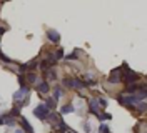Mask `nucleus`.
I'll use <instances>...</instances> for the list:
<instances>
[{
	"instance_id": "1",
	"label": "nucleus",
	"mask_w": 147,
	"mask_h": 133,
	"mask_svg": "<svg viewBox=\"0 0 147 133\" xmlns=\"http://www.w3.org/2000/svg\"><path fill=\"white\" fill-rule=\"evenodd\" d=\"M146 95H147L146 90H140V92L136 93V95H124V93H119V95H117V100H119V103H122L124 106L132 108L134 105L144 102V100H146Z\"/></svg>"
},
{
	"instance_id": "2",
	"label": "nucleus",
	"mask_w": 147,
	"mask_h": 133,
	"mask_svg": "<svg viewBox=\"0 0 147 133\" xmlns=\"http://www.w3.org/2000/svg\"><path fill=\"white\" fill-rule=\"evenodd\" d=\"M28 95H30V88L28 87H20V90H17L13 93V102H18L20 103L18 106L22 108L24 105H27L28 102H30V97Z\"/></svg>"
},
{
	"instance_id": "3",
	"label": "nucleus",
	"mask_w": 147,
	"mask_h": 133,
	"mask_svg": "<svg viewBox=\"0 0 147 133\" xmlns=\"http://www.w3.org/2000/svg\"><path fill=\"white\" fill-rule=\"evenodd\" d=\"M34 115L38 118V120H49V115H50V110L45 106V103H40V105L37 106V108H34Z\"/></svg>"
},
{
	"instance_id": "4",
	"label": "nucleus",
	"mask_w": 147,
	"mask_h": 133,
	"mask_svg": "<svg viewBox=\"0 0 147 133\" xmlns=\"http://www.w3.org/2000/svg\"><path fill=\"white\" fill-rule=\"evenodd\" d=\"M62 82H64V87H67V88H74V90L84 88L82 80H79V78H70V77H65Z\"/></svg>"
},
{
	"instance_id": "5",
	"label": "nucleus",
	"mask_w": 147,
	"mask_h": 133,
	"mask_svg": "<svg viewBox=\"0 0 147 133\" xmlns=\"http://www.w3.org/2000/svg\"><path fill=\"white\" fill-rule=\"evenodd\" d=\"M137 80H139L137 72L129 70V72H125V73H122V83H125V85H132V83H136Z\"/></svg>"
},
{
	"instance_id": "6",
	"label": "nucleus",
	"mask_w": 147,
	"mask_h": 133,
	"mask_svg": "<svg viewBox=\"0 0 147 133\" xmlns=\"http://www.w3.org/2000/svg\"><path fill=\"white\" fill-rule=\"evenodd\" d=\"M100 105H99V102H97V98H92L90 102H89V112H90L92 115H99L100 113Z\"/></svg>"
},
{
	"instance_id": "7",
	"label": "nucleus",
	"mask_w": 147,
	"mask_h": 133,
	"mask_svg": "<svg viewBox=\"0 0 147 133\" xmlns=\"http://www.w3.org/2000/svg\"><path fill=\"white\" fill-rule=\"evenodd\" d=\"M140 90H146V83H132L125 88V93H137Z\"/></svg>"
},
{
	"instance_id": "8",
	"label": "nucleus",
	"mask_w": 147,
	"mask_h": 133,
	"mask_svg": "<svg viewBox=\"0 0 147 133\" xmlns=\"http://www.w3.org/2000/svg\"><path fill=\"white\" fill-rule=\"evenodd\" d=\"M18 123L22 125V132H24V133H35V132H34V128H32V125L28 123L25 118H20V122H18Z\"/></svg>"
},
{
	"instance_id": "9",
	"label": "nucleus",
	"mask_w": 147,
	"mask_h": 133,
	"mask_svg": "<svg viewBox=\"0 0 147 133\" xmlns=\"http://www.w3.org/2000/svg\"><path fill=\"white\" fill-rule=\"evenodd\" d=\"M47 37H49V40L54 42V43H59V42H60V33L55 32V30H47Z\"/></svg>"
},
{
	"instance_id": "10",
	"label": "nucleus",
	"mask_w": 147,
	"mask_h": 133,
	"mask_svg": "<svg viewBox=\"0 0 147 133\" xmlns=\"http://www.w3.org/2000/svg\"><path fill=\"white\" fill-rule=\"evenodd\" d=\"M35 88H37L38 93H44V95H45V93H49V88H50V87H49V83H47V82H42V83H38V85H37Z\"/></svg>"
},
{
	"instance_id": "11",
	"label": "nucleus",
	"mask_w": 147,
	"mask_h": 133,
	"mask_svg": "<svg viewBox=\"0 0 147 133\" xmlns=\"http://www.w3.org/2000/svg\"><path fill=\"white\" fill-rule=\"evenodd\" d=\"M74 112H75V108H74L72 103H67V105H64L60 108V113L62 115H65V113H74Z\"/></svg>"
},
{
	"instance_id": "12",
	"label": "nucleus",
	"mask_w": 147,
	"mask_h": 133,
	"mask_svg": "<svg viewBox=\"0 0 147 133\" xmlns=\"http://www.w3.org/2000/svg\"><path fill=\"white\" fill-rule=\"evenodd\" d=\"M44 103H45V106L49 108V110H50V112H52V110H54L55 106H57V100H55V98L52 97V98H47V100L44 102Z\"/></svg>"
},
{
	"instance_id": "13",
	"label": "nucleus",
	"mask_w": 147,
	"mask_h": 133,
	"mask_svg": "<svg viewBox=\"0 0 147 133\" xmlns=\"http://www.w3.org/2000/svg\"><path fill=\"white\" fill-rule=\"evenodd\" d=\"M7 115H9L10 118H17V116H20V106H13Z\"/></svg>"
},
{
	"instance_id": "14",
	"label": "nucleus",
	"mask_w": 147,
	"mask_h": 133,
	"mask_svg": "<svg viewBox=\"0 0 147 133\" xmlns=\"http://www.w3.org/2000/svg\"><path fill=\"white\" fill-rule=\"evenodd\" d=\"M25 82H28V85H30V83H35V82H37V75L34 73V72L27 73V77H25Z\"/></svg>"
},
{
	"instance_id": "15",
	"label": "nucleus",
	"mask_w": 147,
	"mask_h": 133,
	"mask_svg": "<svg viewBox=\"0 0 147 133\" xmlns=\"http://www.w3.org/2000/svg\"><path fill=\"white\" fill-rule=\"evenodd\" d=\"M45 73H47V78L50 80V82H55V80H57V72H55L54 68H50V70L45 72Z\"/></svg>"
},
{
	"instance_id": "16",
	"label": "nucleus",
	"mask_w": 147,
	"mask_h": 133,
	"mask_svg": "<svg viewBox=\"0 0 147 133\" xmlns=\"http://www.w3.org/2000/svg\"><path fill=\"white\" fill-rule=\"evenodd\" d=\"M97 118H99V122H107V120H110L112 116H110V113H99Z\"/></svg>"
},
{
	"instance_id": "17",
	"label": "nucleus",
	"mask_w": 147,
	"mask_h": 133,
	"mask_svg": "<svg viewBox=\"0 0 147 133\" xmlns=\"http://www.w3.org/2000/svg\"><path fill=\"white\" fill-rule=\"evenodd\" d=\"M37 67H38V62H37V60H34V62L27 63V70H28V72H34Z\"/></svg>"
},
{
	"instance_id": "18",
	"label": "nucleus",
	"mask_w": 147,
	"mask_h": 133,
	"mask_svg": "<svg viewBox=\"0 0 147 133\" xmlns=\"http://www.w3.org/2000/svg\"><path fill=\"white\" fill-rule=\"evenodd\" d=\"M60 97H62V87H55V90H54V98H55V100H59Z\"/></svg>"
},
{
	"instance_id": "19",
	"label": "nucleus",
	"mask_w": 147,
	"mask_h": 133,
	"mask_svg": "<svg viewBox=\"0 0 147 133\" xmlns=\"http://www.w3.org/2000/svg\"><path fill=\"white\" fill-rule=\"evenodd\" d=\"M54 58H55V62H57V60H60V58H64V50H62V48H59V50L54 53Z\"/></svg>"
},
{
	"instance_id": "20",
	"label": "nucleus",
	"mask_w": 147,
	"mask_h": 133,
	"mask_svg": "<svg viewBox=\"0 0 147 133\" xmlns=\"http://www.w3.org/2000/svg\"><path fill=\"white\" fill-rule=\"evenodd\" d=\"M79 58V55H77V50L72 53H69V55H65V60H77Z\"/></svg>"
},
{
	"instance_id": "21",
	"label": "nucleus",
	"mask_w": 147,
	"mask_h": 133,
	"mask_svg": "<svg viewBox=\"0 0 147 133\" xmlns=\"http://www.w3.org/2000/svg\"><path fill=\"white\" fill-rule=\"evenodd\" d=\"M136 108H137L139 112L142 113V112H146V103H144V102H140V103H137V105H136Z\"/></svg>"
},
{
	"instance_id": "22",
	"label": "nucleus",
	"mask_w": 147,
	"mask_h": 133,
	"mask_svg": "<svg viewBox=\"0 0 147 133\" xmlns=\"http://www.w3.org/2000/svg\"><path fill=\"white\" fill-rule=\"evenodd\" d=\"M0 60H2V62H5V63H12V60H10L9 57H5V55H3L2 50H0Z\"/></svg>"
},
{
	"instance_id": "23",
	"label": "nucleus",
	"mask_w": 147,
	"mask_h": 133,
	"mask_svg": "<svg viewBox=\"0 0 147 133\" xmlns=\"http://www.w3.org/2000/svg\"><path fill=\"white\" fill-rule=\"evenodd\" d=\"M18 83H20V87H27V85H25L27 82H25V77H24V75H18Z\"/></svg>"
},
{
	"instance_id": "24",
	"label": "nucleus",
	"mask_w": 147,
	"mask_h": 133,
	"mask_svg": "<svg viewBox=\"0 0 147 133\" xmlns=\"http://www.w3.org/2000/svg\"><path fill=\"white\" fill-rule=\"evenodd\" d=\"M100 133H110L109 126H107V125H104V123H102V125H100Z\"/></svg>"
},
{
	"instance_id": "25",
	"label": "nucleus",
	"mask_w": 147,
	"mask_h": 133,
	"mask_svg": "<svg viewBox=\"0 0 147 133\" xmlns=\"http://www.w3.org/2000/svg\"><path fill=\"white\" fill-rule=\"evenodd\" d=\"M84 130H85V132H90V125H89V122L84 123Z\"/></svg>"
},
{
	"instance_id": "26",
	"label": "nucleus",
	"mask_w": 147,
	"mask_h": 133,
	"mask_svg": "<svg viewBox=\"0 0 147 133\" xmlns=\"http://www.w3.org/2000/svg\"><path fill=\"white\" fill-rule=\"evenodd\" d=\"M5 32H7V28H5V27H0V35H3Z\"/></svg>"
},
{
	"instance_id": "27",
	"label": "nucleus",
	"mask_w": 147,
	"mask_h": 133,
	"mask_svg": "<svg viewBox=\"0 0 147 133\" xmlns=\"http://www.w3.org/2000/svg\"><path fill=\"white\" fill-rule=\"evenodd\" d=\"M0 125H5V116H0Z\"/></svg>"
},
{
	"instance_id": "28",
	"label": "nucleus",
	"mask_w": 147,
	"mask_h": 133,
	"mask_svg": "<svg viewBox=\"0 0 147 133\" xmlns=\"http://www.w3.org/2000/svg\"><path fill=\"white\" fill-rule=\"evenodd\" d=\"M65 132H67V133H77V132H74L72 128H67V130H65Z\"/></svg>"
},
{
	"instance_id": "29",
	"label": "nucleus",
	"mask_w": 147,
	"mask_h": 133,
	"mask_svg": "<svg viewBox=\"0 0 147 133\" xmlns=\"http://www.w3.org/2000/svg\"><path fill=\"white\" fill-rule=\"evenodd\" d=\"M15 133H24V132H22V130H17V132H15Z\"/></svg>"
}]
</instances>
